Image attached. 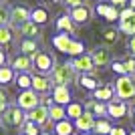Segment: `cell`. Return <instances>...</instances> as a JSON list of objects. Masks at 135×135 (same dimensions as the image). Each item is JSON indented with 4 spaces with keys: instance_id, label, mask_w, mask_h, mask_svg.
Instances as JSON below:
<instances>
[{
    "instance_id": "23",
    "label": "cell",
    "mask_w": 135,
    "mask_h": 135,
    "mask_svg": "<svg viewBox=\"0 0 135 135\" xmlns=\"http://www.w3.org/2000/svg\"><path fill=\"white\" fill-rule=\"evenodd\" d=\"M49 18H51V16H49V10L42 8V6L30 10V20H32L34 24H38V26H45V24L49 22Z\"/></svg>"
},
{
    "instance_id": "24",
    "label": "cell",
    "mask_w": 135,
    "mask_h": 135,
    "mask_svg": "<svg viewBox=\"0 0 135 135\" xmlns=\"http://www.w3.org/2000/svg\"><path fill=\"white\" fill-rule=\"evenodd\" d=\"M77 81H79V85L83 87L85 91H91V93H93V91H95L97 87L101 85V83H99V79H97L95 75H81Z\"/></svg>"
},
{
    "instance_id": "33",
    "label": "cell",
    "mask_w": 135,
    "mask_h": 135,
    "mask_svg": "<svg viewBox=\"0 0 135 135\" xmlns=\"http://www.w3.org/2000/svg\"><path fill=\"white\" fill-rule=\"evenodd\" d=\"M67 55H71L75 59V56H79V55H85V45L81 42V40H73L71 42V46H69V52Z\"/></svg>"
},
{
    "instance_id": "21",
    "label": "cell",
    "mask_w": 135,
    "mask_h": 135,
    "mask_svg": "<svg viewBox=\"0 0 135 135\" xmlns=\"http://www.w3.org/2000/svg\"><path fill=\"white\" fill-rule=\"evenodd\" d=\"M18 51H20V55L34 56L36 52L40 51V46H38V40H34V38H22L20 42H18Z\"/></svg>"
},
{
    "instance_id": "34",
    "label": "cell",
    "mask_w": 135,
    "mask_h": 135,
    "mask_svg": "<svg viewBox=\"0 0 135 135\" xmlns=\"http://www.w3.org/2000/svg\"><path fill=\"white\" fill-rule=\"evenodd\" d=\"M22 135H40V127H38V125H34L32 121H26V119H24Z\"/></svg>"
},
{
    "instance_id": "6",
    "label": "cell",
    "mask_w": 135,
    "mask_h": 135,
    "mask_svg": "<svg viewBox=\"0 0 135 135\" xmlns=\"http://www.w3.org/2000/svg\"><path fill=\"white\" fill-rule=\"evenodd\" d=\"M26 121H32L34 125H38L42 131L49 129V125L52 123L51 117H49V107H45V105H38V107H34L32 111L26 113Z\"/></svg>"
},
{
    "instance_id": "5",
    "label": "cell",
    "mask_w": 135,
    "mask_h": 135,
    "mask_svg": "<svg viewBox=\"0 0 135 135\" xmlns=\"http://www.w3.org/2000/svg\"><path fill=\"white\" fill-rule=\"evenodd\" d=\"M119 26L117 30L119 32L127 34V36H135V10H131L129 6L119 10Z\"/></svg>"
},
{
    "instance_id": "8",
    "label": "cell",
    "mask_w": 135,
    "mask_h": 135,
    "mask_svg": "<svg viewBox=\"0 0 135 135\" xmlns=\"http://www.w3.org/2000/svg\"><path fill=\"white\" fill-rule=\"evenodd\" d=\"M26 20H30V8L24 6V4H14L10 8V20H8L10 28H18Z\"/></svg>"
},
{
    "instance_id": "43",
    "label": "cell",
    "mask_w": 135,
    "mask_h": 135,
    "mask_svg": "<svg viewBox=\"0 0 135 135\" xmlns=\"http://www.w3.org/2000/svg\"><path fill=\"white\" fill-rule=\"evenodd\" d=\"M4 65H6V52L0 49V67H4Z\"/></svg>"
},
{
    "instance_id": "26",
    "label": "cell",
    "mask_w": 135,
    "mask_h": 135,
    "mask_svg": "<svg viewBox=\"0 0 135 135\" xmlns=\"http://www.w3.org/2000/svg\"><path fill=\"white\" fill-rule=\"evenodd\" d=\"M14 79H16V73H14V69H12L10 65H4V67H0V87H4V85H10Z\"/></svg>"
},
{
    "instance_id": "46",
    "label": "cell",
    "mask_w": 135,
    "mask_h": 135,
    "mask_svg": "<svg viewBox=\"0 0 135 135\" xmlns=\"http://www.w3.org/2000/svg\"><path fill=\"white\" fill-rule=\"evenodd\" d=\"M40 135H55V133H49V131H40Z\"/></svg>"
},
{
    "instance_id": "7",
    "label": "cell",
    "mask_w": 135,
    "mask_h": 135,
    "mask_svg": "<svg viewBox=\"0 0 135 135\" xmlns=\"http://www.w3.org/2000/svg\"><path fill=\"white\" fill-rule=\"evenodd\" d=\"M40 105V95H36L32 89H26V91H20V95L16 97V107H20L24 113L32 111L34 107Z\"/></svg>"
},
{
    "instance_id": "25",
    "label": "cell",
    "mask_w": 135,
    "mask_h": 135,
    "mask_svg": "<svg viewBox=\"0 0 135 135\" xmlns=\"http://www.w3.org/2000/svg\"><path fill=\"white\" fill-rule=\"evenodd\" d=\"M75 133V125L71 119H62L55 123V135H73Z\"/></svg>"
},
{
    "instance_id": "30",
    "label": "cell",
    "mask_w": 135,
    "mask_h": 135,
    "mask_svg": "<svg viewBox=\"0 0 135 135\" xmlns=\"http://www.w3.org/2000/svg\"><path fill=\"white\" fill-rule=\"evenodd\" d=\"M101 34H103V40H105V45H107V46H113L119 40V30H117V28H111V26L103 28Z\"/></svg>"
},
{
    "instance_id": "48",
    "label": "cell",
    "mask_w": 135,
    "mask_h": 135,
    "mask_svg": "<svg viewBox=\"0 0 135 135\" xmlns=\"http://www.w3.org/2000/svg\"><path fill=\"white\" fill-rule=\"evenodd\" d=\"M42 2H52V0H42Z\"/></svg>"
},
{
    "instance_id": "15",
    "label": "cell",
    "mask_w": 135,
    "mask_h": 135,
    "mask_svg": "<svg viewBox=\"0 0 135 135\" xmlns=\"http://www.w3.org/2000/svg\"><path fill=\"white\" fill-rule=\"evenodd\" d=\"M51 97H52V103H56V105H62V107H67L69 103L73 101L69 87H62V85H59V87H52Z\"/></svg>"
},
{
    "instance_id": "1",
    "label": "cell",
    "mask_w": 135,
    "mask_h": 135,
    "mask_svg": "<svg viewBox=\"0 0 135 135\" xmlns=\"http://www.w3.org/2000/svg\"><path fill=\"white\" fill-rule=\"evenodd\" d=\"M52 81V87H59V85H62V87H69L71 83H75V81L79 79V73L75 71V67L71 65V61L69 62H61V65H55V69H52V73L49 75Z\"/></svg>"
},
{
    "instance_id": "44",
    "label": "cell",
    "mask_w": 135,
    "mask_h": 135,
    "mask_svg": "<svg viewBox=\"0 0 135 135\" xmlns=\"http://www.w3.org/2000/svg\"><path fill=\"white\" fill-rule=\"evenodd\" d=\"M127 4H129V8H131V10H135V0H129Z\"/></svg>"
},
{
    "instance_id": "38",
    "label": "cell",
    "mask_w": 135,
    "mask_h": 135,
    "mask_svg": "<svg viewBox=\"0 0 135 135\" xmlns=\"http://www.w3.org/2000/svg\"><path fill=\"white\" fill-rule=\"evenodd\" d=\"M6 109H8V95L0 89V117H2V113H4Z\"/></svg>"
},
{
    "instance_id": "13",
    "label": "cell",
    "mask_w": 135,
    "mask_h": 135,
    "mask_svg": "<svg viewBox=\"0 0 135 135\" xmlns=\"http://www.w3.org/2000/svg\"><path fill=\"white\" fill-rule=\"evenodd\" d=\"M95 12L101 18H105L107 22H115V20H119V8H117V6H113V4H105V2H101V4L95 6Z\"/></svg>"
},
{
    "instance_id": "50",
    "label": "cell",
    "mask_w": 135,
    "mask_h": 135,
    "mask_svg": "<svg viewBox=\"0 0 135 135\" xmlns=\"http://www.w3.org/2000/svg\"><path fill=\"white\" fill-rule=\"evenodd\" d=\"M0 2H2V0H0Z\"/></svg>"
},
{
    "instance_id": "32",
    "label": "cell",
    "mask_w": 135,
    "mask_h": 135,
    "mask_svg": "<svg viewBox=\"0 0 135 135\" xmlns=\"http://www.w3.org/2000/svg\"><path fill=\"white\" fill-rule=\"evenodd\" d=\"M14 38V32H12L10 26H0V46H8Z\"/></svg>"
},
{
    "instance_id": "17",
    "label": "cell",
    "mask_w": 135,
    "mask_h": 135,
    "mask_svg": "<svg viewBox=\"0 0 135 135\" xmlns=\"http://www.w3.org/2000/svg\"><path fill=\"white\" fill-rule=\"evenodd\" d=\"M95 115L89 111H85L83 115H81L79 119H75V129L81 131V133H89V131H93V127H95Z\"/></svg>"
},
{
    "instance_id": "45",
    "label": "cell",
    "mask_w": 135,
    "mask_h": 135,
    "mask_svg": "<svg viewBox=\"0 0 135 135\" xmlns=\"http://www.w3.org/2000/svg\"><path fill=\"white\" fill-rule=\"evenodd\" d=\"M129 111H131V115H133V119H135V103H133V105L129 107Z\"/></svg>"
},
{
    "instance_id": "28",
    "label": "cell",
    "mask_w": 135,
    "mask_h": 135,
    "mask_svg": "<svg viewBox=\"0 0 135 135\" xmlns=\"http://www.w3.org/2000/svg\"><path fill=\"white\" fill-rule=\"evenodd\" d=\"M14 83H16V87L20 91H26L32 87V75L30 73H18L16 79H14Z\"/></svg>"
},
{
    "instance_id": "20",
    "label": "cell",
    "mask_w": 135,
    "mask_h": 135,
    "mask_svg": "<svg viewBox=\"0 0 135 135\" xmlns=\"http://www.w3.org/2000/svg\"><path fill=\"white\" fill-rule=\"evenodd\" d=\"M71 42H73V38H71V34H67V32H59V34L52 36V46H55L59 52H62V55L69 52Z\"/></svg>"
},
{
    "instance_id": "16",
    "label": "cell",
    "mask_w": 135,
    "mask_h": 135,
    "mask_svg": "<svg viewBox=\"0 0 135 135\" xmlns=\"http://www.w3.org/2000/svg\"><path fill=\"white\" fill-rule=\"evenodd\" d=\"M10 67L14 69V73H30V71H32V59L18 52L10 61Z\"/></svg>"
},
{
    "instance_id": "12",
    "label": "cell",
    "mask_w": 135,
    "mask_h": 135,
    "mask_svg": "<svg viewBox=\"0 0 135 135\" xmlns=\"http://www.w3.org/2000/svg\"><path fill=\"white\" fill-rule=\"evenodd\" d=\"M127 111H129V107H127V103L121 101V99H111V101L107 103V115L111 119H123Z\"/></svg>"
},
{
    "instance_id": "3",
    "label": "cell",
    "mask_w": 135,
    "mask_h": 135,
    "mask_svg": "<svg viewBox=\"0 0 135 135\" xmlns=\"http://www.w3.org/2000/svg\"><path fill=\"white\" fill-rule=\"evenodd\" d=\"M24 119H26V113L20 107L8 105V109H6V111L2 113V117H0V125H2L4 129H14V127H22Z\"/></svg>"
},
{
    "instance_id": "22",
    "label": "cell",
    "mask_w": 135,
    "mask_h": 135,
    "mask_svg": "<svg viewBox=\"0 0 135 135\" xmlns=\"http://www.w3.org/2000/svg\"><path fill=\"white\" fill-rule=\"evenodd\" d=\"M56 30H59V32L73 34V32H77V24L71 20V16H69V14H62V16L56 18Z\"/></svg>"
},
{
    "instance_id": "2",
    "label": "cell",
    "mask_w": 135,
    "mask_h": 135,
    "mask_svg": "<svg viewBox=\"0 0 135 135\" xmlns=\"http://www.w3.org/2000/svg\"><path fill=\"white\" fill-rule=\"evenodd\" d=\"M113 89H115V97L125 103L135 99V77H131V75L117 77V81L113 83Z\"/></svg>"
},
{
    "instance_id": "29",
    "label": "cell",
    "mask_w": 135,
    "mask_h": 135,
    "mask_svg": "<svg viewBox=\"0 0 135 135\" xmlns=\"http://www.w3.org/2000/svg\"><path fill=\"white\" fill-rule=\"evenodd\" d=\"M65 109H67V119H79L85 113V107L81 103H75V101H71Z\"/></svg>"
},
{
    "instance_id": "14",
    "label": "cell",
    "mask_w": 135,
    "mask_h": 135,
    "mask_svg": "<svg viewBox=\"0 0 135 135\" xmlns=\"http://www.w3.org/2000/svg\"><path fill=\"white\" fill-rule=\"evenodd\" d=\"M91 59L95 62V67H107L113 61L107 46H97V49H93V51H91Z\"/></svg>"
},
{
    "instance_id": "19",
    "label": "cell",
    "mask_w": 135,
    "mask_h": 135,
    "mask_svg": "<svg viewBox=\"0 0 135 135\" xmlns=\"http://www.w3.org/2000/svg\"><path fill=\"white\" fill-rule=\"evenodd\" d=\"M18 32H20V36H22V38H34V40H38V36H40V26H38V24H34L32 20H26L24 24H20V26H18Z\"/></svg>"
},
{
    "instance_id": "41",
    "label": "cell",
    "mask_w": 135,
    "mask_h": 135,
    "mask_svg": "<svg viewBox=\"0 0 135 135\" xmlns=\"http://www.w3.org/2000/svg\"><path fill=\"white\" fill-rule=\"evenodd\" d=\"M127 49H129L131 56H135V36H131V38L127 40Z\"/></svg>"
},
{
    "instance_id": "47",
    "label": "cell",
    "mask_w": 135,
    "mask_h": 135,
    "mask_svg": "<svg viewBox=\"0 0 135 135\" xmlns=\"http://www.w3.org/2000/svg\"><path fill=\"white\" fill-rule=\"evenodd\" d=\"M2 133H4V127H2V125H0V135H2Z\"/></svg>"
},
{
    "instance_id": "11",
    "label": "cell",
    "mask_w": 135,
    "mask_h": 135,
    "mask_svg": "<svg viewBox=\"0 0 135 135\" xmlns=\"http://www.w3.org/2000/svg\"><path fill=\"white\" fill-rule=\"evenodd\" d=\"M30 89L36 93V95H40V97H45V95H49L52 91V81H51V77L49 75H38V73H34L32 75V87Z\"/></svg>"
},
{
    "instance_id": "18",
    "label": "cell",
    "mask_w": 135,
    "mask_h": 135,
    "mask_svg": "<svg viewBox=\"0 0 135 135\" xmlns=\"http://www.w3.org/2000/svg\"><path fill=\"white\" fill-rule=\"evenodd\" d=\"M91 95H93L91 99H95V101L109 103L111 99H115V89H113V85H99Z\"/></svg>"
},
{
    "instance_id": "49",
    "label": "cell",
    "mask_w": 135,
    "mask_h": 135,
    "mask_svg": "<svg viewBox=\"0 0 135 135\" xmlns=\"http://www.w3.org/2000/svg\"><path fill=\"white\" fill-rule=\"evenodd\" d=\"M129 135H135V131H131V133H129Z\"/></svg>"
},
{
    "instance_id": "40",
    "label": "cell",
    "mask_w": 135,
    "mask_h": 135,
    "mask_svg": "<svg viewBox=\"0 0 135 135\" xmlns=\"http://www.w3.org/2000/svg\"><path fill=\"white\" fill-rule=\"evenodd\" d=\"M109 135H129V133H127V129H125V127H113Z\"/></svg>"
},
{
    "instance_id": "39",
    "label": "cell",
    "mask_w": 135,
    "mask_h": 135,
    "mask_svg": "<svg viewBox=\"0 0 135 135\" xmlns=\"http://www.w3.org/2000/svg\"><path fill=\"white\" fill-rule=\"evenodd\" d=\"M65 6H69V8H75V6H81V4H87L85 0H61Z\"/></svg>"
},
{
    "instance_id": "36",
    "label": "cell",
    "mask_w": 135,
    "mask_h": 135,
    "mask_svg": "<svg viewBox=\"0 0 135 135\" xmlns=\"http://www.w3.org/2000/svg\"><path fill=\"white\" fill-rule=\"evenodd\" d=\"M123 65H125V71H127V75H131V77H135V56H125L123 59Z\"/></svg>"
},
{
    "instance_id": "10",
    "label": "cell",
    "mask_w": 135,
    "mask_h": 135,
    "mask_svg": "<svg viewBox=\"0 0 135 135\" xmlns=\"http://www.w3.org/2000/svg\"><path fill=\"white\" fill-rule=\"evenodd\" d=\"M71 65L75 67V71L81 75H95L97 67L95 62H93V59H91V55H79L75 56L73 61H71Z\"/></svg>"
},
{
    "instance_id": "27",
    "label": "cell",
    "mask_w": 135,
    "mask_h": 135,
    "mask_svg": "<svg viewBox=\"0 0 135 135\" xmlns=\"http://www.w3.org/2000/svg\"><path fill=\"white\" fill-rule=\"evenodd\" d=\"M49 117H51V121H62V119H67V109L62 107V105H56V103H52L51 107H49Z\"/></svg>"
},
{
    "instance_id": "31",
    "label": "cell",
    "mask_w": 135,
    "mask_h": 135,
    "mask_svg": "<svg viewBox=\"0 0 135 135\" xmlns=\"http://www.w3.org/2000/svg\"><path fill=\"white\" fill-rule=\"evenodd\" d=\"M111 129H113V125L109 123V119H97L95 127H93V131H95L97 135H109Z\"/></svg>"
},
{
    "instance_id": "4",
    "label": "cell",
    "mask_w": 135,
    "mask_h": 135,
    "mask_svg": "<svg viewBox=\"0 0 135 135\" xmlns=\"http://www.w3.org/2000/svg\"><path fill=\"white\" fill-rule=\"evenodd\" d=\"M32 59V71H36L38 75H51L52 69H55V56L51 55V52L46 51H38L34 56H30Z\"/></svg>"
},
{
    "instance_id": "9",
    "label": "cell",
    "mask_w": 135,
    "mask_h": 135,
    "mask_svg": "<svg viewBox=\"0 0 135 135\" xmlns=\"http://www.w3.org/2000/svg\"><path fill=\"white\" fill-rule=\"evenodd\" d=\"M93 8H91L89 4H81V6H75V8H69V16H71V20H73L77 26L79 24H87L93 18Z\"/></svg>"
},
{
    "instance_id": "42",
    "label": "cell",
    "mask_w": 135,
    "mask_h": 135,
    "mask_svg": "<svg viewBox=\"0 0 135 135\" xmlns=\"http://www.w3.org/2000/svg\"><path fill=\"white\" fill-rule=\"evenodd\" d=\"M127 2H129V0H109V4L117 6V8H119V6H125V4H127Z\"/></svg>"
},
{
    "instance_id": "37",
    "label": "cell",
    "mask_w": 135,
    "mask_h": 135,
    "mask_svg": "<svg viewBox=\"0 0 135 135\" xmlns=\"http://www.w3.org/2000/svg\"><path fill=\"white\" fill-rule=\"evenodd\" d=\"M111 69H113V71H115V73L119 75V77L127 75V71H125V65H123V61H111Z\"/></svg>"
},
{
    "instance_id": "35",
    "label": "cell",
    "mask_w": 135,
    "mask_h": 135,
    "mask_svg": "<svg viewBox=\"0 0 135 135\" xmlns=\"http://www.w3.org/2000/svg\"><path fill=\"white\" fill-rule=\"evenodd\" d=\"M10 20V8L6 4H0V26H8Z\"/></svg>"
}]
</instances>
